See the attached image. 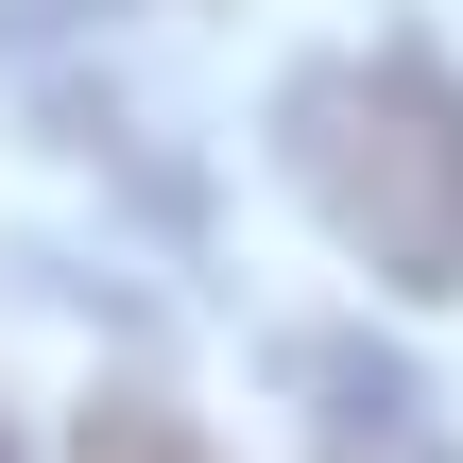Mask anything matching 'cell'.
I'll return each mask as SVG.
<instances>
[{"instance_id":"obj_1","label":"cell","mask_w":463,"mask_h":463,"mask_svg":"<svg viewBox=\"0 0 463 463\" xmlns=\"http://www.w3.org/2000/svg\"><path fill=\"white\" fill-rule=\"evenodd\" d=\"M275 172L378 292H463V86L430 52H326L275 86Z\"/></svg>"},{"instance_id":"obj_3","label":"cell","mask_w":463,"mask_h":463,"mask_svg":"<svg viewBox=\"0 0 463 463\" xmlns=\"http://www.w3.org/2000/svg\"><path fill=\"white\" fill-rule=\"evenodd\" d=\"M69 463H206V430H189V412H155V395H103Z\"/></svg>"},{"instance_id":"obj_2","label":"cell","mask_w":463,"mask_h":463,"mask_svg":"<svg viewBox=\"0 0 463 463\" xmlns=\"http://www.w3.org/2000/svg\"><path fill=\"white\" fill-rule=\"evenodd\" d=\"M292 395H309V463H463L447 395H430L412 361H378V344H309Z\"/></svg>"}]
</instances>
